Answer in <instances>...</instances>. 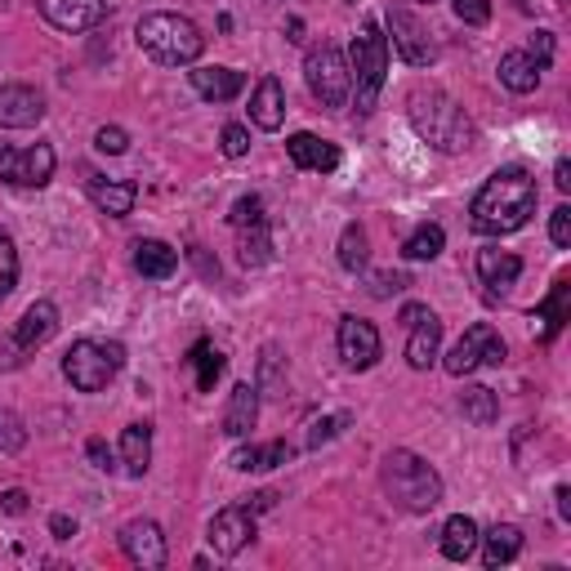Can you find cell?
I'll list each match as a JSON object with an SVG mask.
<instances>
[{
    "mask_svg": "<svg viewBox=\"0 0 571 571\" xmlns=\"http://www.w3.org/2000/svg\"><path fill=\"white\" fill-rule=\"evenodd\" d=\"M536 197H540L536 179L522 165H504L478 187V197L469 206V224L482 237H509L536 215Z\"/></svg>",
    "mask_w": 571,
    "mask_h": 571,
    "instance_id": "1",
    "label": "cell"
},
{
    "mask_svg": "<svg viewBox=\"0 0 571 571\" xmlns=\"http://www.w3.org/2000/svg\"><path fill=\"white\" fill-rule=\"evenodd\" d=\"M407 116H411V130H416L429 147H438V152H447V156L473 147V121H469V112H465L451 94H442V90H411Z\"/></svg>",
    "mask_w": 571,
    "mask_h": 571,
    "instance_id": "2",
    "label": "cell"
},
{
    "mask_svg": "<svg viewBox=\"0 0 571 571\" xmlns=\"http://www.w3.org/2000/svg\"><path fill=\"white\" fill-rule=\"evenodd\" d=\"M134 41H139L143 54H152L165 68H187V63H197L202 50H206L202 28L193 19H183V14H170V10L143 14L139 28H134Z\"/></svg>",
    "mask_w": 571,
    "mask_h": 571,
    "instance_id": "3",
    "label": "cell"
},
{
    "mask_svg": "<svg viewBox=\"0 0 571 571\" xmlns=\"http://www.w3.org/2000/svg\"><path fill=\"white\" fill-rule=\"evenodd\" d=\"M379 482H385V496L407 513H429L442 504V478L416 451H389L379 465Z\"/></svg>",
    "mask_w": 571,
    "mask_h": 571,
    "instance_id": "4",
    "label": "cell"
},
{
    "mask_svg": "<svg viewBox=\"0 0 571 571\" xmlns=\"http://www.w3.org/2000/svg\"><path fill=\"white\" fill-rule=\"evenodd\" d=\"M385 77H389V37L379 32V23H366L348 45V81L357 90V112L375 108Z\"/></svg>",
    "mask_w": 571,
    "mask_h": 571,
    "instance_id": "5",
    "label": "cell"
},
{
    "mask_svg": "<svg viewBox=\"0 0 571 571\" xmlns=\"http://www.w3.org/2000/svg\"><path fill=\"white\" fill-rule=\"evenodd\" d=\"M121 366H125V348H121L116 339H112V344L77 339V344L63 353V375L72 379V389H81V394L108 389Z\"/></svg>",
    "mask_w": 571,
    "mask_h": 571,
    "instance_id": "6",
    "label": "cell"
},
{
    "mask_svg": "<svg viewBox=\"0 0 571 571\" xmlns=\"http://www.w3.org/2000/svg\"><path fill=\"white\" fill-rule=\"evenodd\" d=\"M304 77H308V90H313V99H317L322 108H344V103H348L353 81H348V59L339 54V45L322 41L317 50H308Z\"/></svg>",
    "mask_w": 571,
    "mask_h": 571,
    "instance_id": "7",
    "label": "cell"
},
{
    "mask_svg": "<svg viewBox=\"0 0 571 571\" xmlns=\"http://www.w3.org/2000/svg\"><path fill=\"white\" fill-rule=\"evenodd\" d=\"M504 357H509V348H504V339L496 335V326H487V322H478V326H469L465 335H460V344L447 353V375H456V379H465V375H473L478 366H504Z\"/></svg>",
    "mask_w": 571,
    "mask_h": 571,
    "instance_id": "8",
    "label": "cell"
},
{
    "mask_svg": "<svg viewBox=\"0 0 571 571\" xmlns=\"http://www.w3.org/2000/svg\"><path fill=\"white\" fill-rule=\"evenodd\" d=\"M0 179L10 187H45L54 179V147H0Z\"/></svg>",
    "mask_w": 571,
    "mask_h": 571,
    "instance_id": "9",
    "label": "cell"
},
{
    "mask_svg": "<svg viewBox=\"0 0 571 571\" xmlns=\"http://www.w3.org/2000/svg\"><path fill=\"white\" fill-rule=\"evenodd\" d=\"M206 540H211V549H215L220 558H237V553L255 540V509H251V504H228V509H220V513L211 518V527H206Z\"/></svg>",
    "mask_w": 571,
    "mask_h": 571,
    "instance_id": "10",
    "label": "cell"
},
{
    "mask_svg": "<svg viewBox=\"0 0 571 571\" xmlns=\"http://www.w3.org/2000/svg\"><path fill=\"white\" fill-rule=\"evenodd\" d=\"M121 549H125V558H130L134 567H143V571H161V567H165V558H170V549H165V531H161L152 518H134V522H125V527H121Z\"/></svg>",
    "mask_w": 571,
    "mask_h": 571,
    "instance_id": "11",
    "label": "cell"
},
{
    "mask_svg": "<svg viewBox=\"0 0 571 571\" xmlns=\"http://www.w3.org/2000/svg\"><path fill=\"white\" fill-rule=\"evenodd\" d=\"M389 37H394V50L411 63V68H429L434 59H438V45L429 41V28L416 19V14H407V10H389Z\"/></svg>",
    "mask_w": 571,
    "mask_h": 571,
    "instance_id": "12",
    "label": "cell"
},
{
    "mask_svg": "<svg viewBox=\"0 0 571 571\" xmlns=\"http://www.w3.org/2000/svg\"><path fill=\"white\" fill-rule=\"evenodd\" d=\"M339 357L348 370H370L379 361V330L361 317H339Z\"/></svg>",
    "mask_w": 571,
    "mask_h": 571,
    "instance_id": "13",
    "label": "cell"
},
{
    "mask_svg": "<svg viewBox=\"0 0 571 571\" xmlns=\"http://www.w3.org/2000/svg\"><path fill=\"white\" fill-rule=\"evenodd\" d=\"M41 14L59 32H90L108 19V0H41Z\"/></svg>",
    "mask_w": 571,
    "mask_h": 571,
    "instance_id": "14",
    "label": "cell"
},
{
    "mask_svg": "<svg viewBox=\"0 0 571 571\" xmlns=\"http://www.w3.org/2000/svg\"><path fill=\"white\" fill-rule=\"evenodd\" d=\"M41 121H45V99L32 85H0V125L32 130Z\"/></svg>",
    "mask_w": 571,
    "mask_h": 571,
    "instance_id": "15",
    "label": "cell"
},
{
    "mask_svg": "<svg viewBox=\"0 0 571 571\" xmlns=\"http://www.w3.org/2000/svg\"><path fill=\"white\" fill-rule=\"evenodd\" d=\"M54 330H59V308H54L50 299H37V304L23 313V322L14 326L10 344L28 357V353H37L41 344H50V339H54Z\"/></svg>",
    "mask_w": 571,
    "mask_h": 571,
    "instance_id": "16",
    "label": "cell"
},
{
    "mask_svg": "<svg viewBox=\"0 0 571 571\" xmlns=\"http://www.w3.org/2000/svg\"><path fill=\"white\" fill-rule=\"evenodd\" d=\"M286 156L299 170H317V174H330L339 165V147L326 143V139H317V134H308V130H299V134L286 139Z\"/></svg>",
    "mask_w": 571,
    "mask_h": 571,
    "instance_id": "17",
    "label": "cell"
},
{
    "mask_svg": "<svg viewBox=\"0 0 571 571\" xmlns=\"http://www.w3.org/2000/svg\"><path fill=\"white\" fill-rule=\"evenodd\" d=\"M478 277H482V286H491V295H504L522 277V259L513 251L487 246V251H478Z\"/></svg>",
    "mask_w": 571,
    "mask_h": 571,
    "instance_id": "18",
    "label": "cell"
},
{
    "mask_svg": "<svg viewBox=\"0 0 571 571\" xmlns=\"http://www.w3.org/2000/svg\"><path fill=\"white\" fill-rule=\"evenodd\" d=\"M259 420V389L251 385V379H242V385H233L228 394V411H224V434L228 438H246Z\"/></svg>",
    "mask_w": 571,
    "mask_h": 571,
    "instance_id": "19",
    "label": "cell"
},
{
    "mask_svg": "<svg viewBox=\"0 0 571 571\" xmlns=\"http://www.w3.org/2000/svg\"><path fill=\"white\" fill-rule=\"evenodd\" d=\"M187 77H193V90L211 103H233L246 90V77L237 68H193Z\"/></svg>",
    "mask_w": 571,
    "mask_h": 571,
    "instance_id": "20",
    "label": "cell"
},
{
    "mask_svg": "<svg viewBox=\"0 0 571 571\" xmlns=\"http://www.w3.org/2000/svg\"><path fill=\"white\" fill-rule=\"evenodd\" d=\"M251 121L259 130H282V121H286V90H282L277 77H264L255 85V94H251Z\"/></svg>",
    "mask_w": 571,
    "mask_h": 571,
    "instance_id": "21",
    "label": "cell"
},
{
    "mask_svg": "<svg viewBox=\"0 0 571 571\" xmlns=\"http://www.w3.org/2000/svg\"><path fill=\"white\" fill-rule=\"evenodd\" d=\"M90 202L112 215V220H125L139 202V187L134 183H121V179H90Z\"/></svg>",
    "mask_w": 571,
    "mask_h": 571,
    "instance_id": "22",
    "label": "cell"
},
{
    "mask_svg": "<svg viewBox=\"0 0 571 571\" xmlns=\"http://www.w3.org/2000/svg\"><path fill=\"white\" fill-rule=\"evenodd\" d=\"M134 268L143 277H152V282H165L179 268V251L156 242V237H143V242H134Z\"/></svg>",
    "mask_w": 571,
    "mask_h": 571,
    "instance_id": "23",
    "label": "cell"
},
{
    "mask_svg": "<svg viewBox=\"0 0 571 571\" xmlns=\"http://www.w3.org/2000/svg\"><path fill=\"white\" fill-rule=\"evenodd\" d=\"M438 348H442V322L429 313L425 322H416V326H411V339H407V361H411L416 370H429V366L438 361Z\"/></svg>",
    "mask_w": 571,
    "mask_h": 571,
    "instance_id": "24",
    "label": "cell"
},
{
    "mask_svg": "<svg viewBox=\"0 0 571 571\" xmlns=\"http://www.w3.org/2000/svg\"><path fill=\"white\" fill-rule=\"evenodd\" d=\"M482 540V562L496 571V567H509L518 553H522V531L513 527V522H496L487 536H478Z\"/></svg>",
    "mask_w": 571,
    "mask_h": 571,
    "instance_id": "25",
    "label": "cell"
},
{
    "mask_svg": "<svg viewBox=\"0 0 571 571\" xmlns=\"http://www.w3.org/2000/svg\"><path fill=\"white\" fill-rule=\"evenodd\" d=\"M121 465L130 478H143L152 469V425H130L121 434Z\"/></svg>",
    "mask_w": 571,
    "mask_h": 571,
    "instance_id": "26",
    "label": "cell"
},
{
    "mask_svg": "<svg viewBox=\"0 0 571 571\" xmlns=\"http://www.w3.org/2000/svg\"><path fill=\"white\" fill-rule=\"evenodd\" d=\"M473 549H478V522H473L469 513L447 518V527H442V558H451V562H469V558H473Z\"/></svg>",
    "mask_w": 571,
    "mask_h": 571,
    "instance_id": "27",
    "label": "cell"
},
{
    "mask_svg": "<svg viewBox=\"0 0 571 571\" xmlns=\"http://www.w3.org/2000/svg\"><path fill=\"white\" fill-rule=\"evenodd\" d=\"M290 456H295V447H290V442L242 447V451H233V469H242V473H264V469H277V465H286Z\"/></svg>",
    "mask_w": 571,
    "mask_h": 571,
    "instance_id": "28",
    "label": "cell"
},
{
    "mask_svg": "<svg viewBox=\"0 0 571 571\" xmlns=\"http://www.w3.org/2000/svg\"><path fill=\"white\" fill-rule=\"evenodd\" d=\"M500 85L513 90V94H531L540 85V68L527 59V50H509L500 59Z\"/></svg>",
    "mask_w": 571,
    "mask_h": 571,
    "instance_id": "29",
    "label": "cell"
},
{
    "mask_svg": "<svg viewBox=\"0 0 571 571\" xmlns=\"http://www.w3.org/2000/svg\"><path fill=\"white\" fill-rule=\"evenodd\" d=\"M183 361H187V370L197 375V389H202V394H211V389H215V379H220V375H224V366H228V361H224V353H220L215 344H206V339H202V344H193V353H187Z\"/></svg>",
    "mask_w": 571,
    "mask_h": 571,
    "instance_id": "30",
    "label": "cell"
},
{
    "mask_svg": "<svg viewBox=\"0 0 571 571\" xmlns=\"http://www.w3.org/2000/svg\"><path fill=\"white\" fill-rule=\"evenodd\" d=\"M237 233H242L237 255H242L246 268H259V264L273 259V233H268V220H255V224H246V228H237Z\"/></svg>",
    "mask_w": 571,
    "mask_h": 571,
    "instance_id": "31",
    "label": "cell"
},
{
    "mask_svg": "<svg viewBox=\"0 0 571 571\" xmlns=\"http://www.w3.org/2000/svg\"><path fill=\"white\" fill-rule=\"evenodd\" d=\"M460 411H465L478 429H487V425L500 420V398H496L487 385H469V389L460 394Z\"/></svg>",
    "mask_w": 571,
    "mask_h": 571,
    "instance_id": "32",
    "label": "cell"
},
{
    "mask_svg": "<svg viewBox=\"0 0 571 571\" xmlns=\"http://www.w3.org/2000/svg\"><path fill=\"white\" fill-rule=\"evenodd\" d=\"M442 246H447V233H442L438 224H420V228L402 242V255H407V259H416V264H429V259H438V255H442Z\"/></svg>",
    "mask_w": 571,
    "mask_h": 571,
    "instance_id": "33",
    "label": "cell"
},
{
    "mask_svg": "<svg viewBox=\"0 0 571 571\" xmlns=\"http://www.w3.org/2000/svg\"><path fill=\"white\" fill-rule=\"evenodd\" d=\"M366 259H370V251H366V228H361V224H344V233H339V268H344V273H361Z\"/></svg>",
    "mask_w": 571,
    "mask_h": 571,
    "instance_id": "34",
    "label": "cell"
},
{
    "mask_svg": "<svg viewBox=\"0 0 571 571\" xmlns=\"http://www.w3.org/2000/svg\"><path fill=\"white\" fill-rule=\"evenodd\" d=\"M277 366H282V348H273V344H268V348H264V357H259V385H255V389H259V394H268V398H282V389H286V379H282V370H277Z\"/></svg>",
    "mask_w": 571,
    "mask_h": 571,
    "instance_id": "35",
    "label": "cell"
},
{
    "mask_svg": "<svg viewBox=\"0 0 571 571\" xmlns=\"http://www.w3.org/2000/svg\"><path fill=\"white\" fill-rule=\"evenodd\" d=\"M28 447V429H23V420L10 411V407H0V451L6 456H19Z\"/></svg>",
    "mask_w": 571,
    "mask_h": 571,
    "instance_id": "36",
    "label": "cell"
},
{
    "mask_svg": "<svg viewBox=\"0 0 571 571\" xmlns=\"http://www.w3.org/2000/svg\"><path fill=\"white\" fill-rule=\"evenodd\" d=\"M562 299H567V282L558 277V282H553V295H549V304H540V317H544V339H553V335L562 330V322H567V308H562Z\"/></svg>",
    "mask_w": 571,
    "mask_h": 571,
    "instance_id": "37",
    "label": "cell"
},
{
    "mask_svg": "<svg viewBox=\"0 0 571 571\" xmlns=\"http://www.w3.org/2000/svg\"><path fill=\"white\" fill-rule=\"evenodd\" d=\"M14 286H19V251L6 233H0V299H10Z\"/></svg>",
    "mask_w": 571,
    "mask_h": 571,
    "instance_id": "38",
    "label": "cell"
},
{
    "mask_svg": "<svg viewBox=\"0 0 571 571\" xmlns=\"http://www.w3.org/2000/svg\"><path fill=\"white\" fill-rule=\"evenodd\" d=\"M348 425H353V416H348V411L313 420V425H308V447H322V442H330V438H335V434H344Z\"/></svg>",
    "mask_w": 571,
    "mask_h": 571,
    "instance_id": "39",
    "label": "cell"
},
{
    "mask_svg": "<svg viewBox=\"0 0 571 571\" xmlns=\"http://www.w3.org/2000/svg\"><path fill=\"white\" fill-rule=\"evenodd\" d=\"M451 6H456V19L465 28H482L491 19V0H451Z\"/></svg>",
    "mask_w": 571,
    "mask_h": 571,
    "instance_id": "40",
    "label": "cell"
},
{
    "mask_svg": "<svg viewBox=\"0 0 571 571\" xmlns=\"http://www.w3.org/2000/svg\"><path fill=\"white\" fill-rule=\"evenodd\" d=\"M220 147H224V156H246L251 152V130L246 125H224V134H220Z\"/></svg>",
    "mask_w": 571,
    "mask_h": 571,
    "instance_id": "41",
    "label": "cell"
},
{
    "mask_svg": "<svg viewBox=\"0 0 571 571\" xmlns=\"http://www.w3.org/2000/svg\"><path fill=\"white\" fill-rule=\"evenodd\" d=\"M94 147H99V152H108V156H121V152L130 147V134H125L121 125H103V130L94 134Z\"/></svg>",
    "mask_w": 571,
    "mask_h": 571,
    "instance_id": "42",
    "label": "cell"
},
{
    "mask_svg": "<svg viewBox=\"0 0 571 571\" xmlns=\"http://www.w3.org/2000/svg\"><path fill=\"white\" fill-rule=\"evenodd\" d=\"M255 220H264V202H259V197L233 202V211H228V224H233V228H246V224H255Z\"/></svg>",
    "mask_w": 571,
    "mask_h": 571,
    "instance_id": "43",
    "label": "cell"
},
{
    "mask_svg": "<svg viewBox=\"0 0 571 571\" xmlns=\"http://www.w3.org/2000/svg\"><path fill=\"white\" fill-rule=\"evenodd\" d=\"M407 286H411L407 273H375V277H370V295H375V299L398 295V290H407Z\"/></svg>",
    "mask_w": 571,
    "mask_h": 571,
    "instance_id": "44",
    "label": "cell"
},
{
    "mask_svg": "<svg viewBox=\"0 0 571 571\" xmlns=\"http://www.w3.org/2000/svg\"><path fill=\"white\" fill-rule=\"evenodd\" d=\"M549 237H553V246H571V206H558L553 211V220H549Z\"/></svg>",
    "mask_w": 571,
    "mask_h": 571,
    "instance_id": "45",
    "label": "cell"
},
{
    "mask_svg": "<svg viewBox=\"0 0 571 571\" xmlns=\"http://www.w3.org/2000/svg\"><path fill=\"white\" fill-rule=\"evenodd\" d=\"M527 59H531V63L544 72V68L553 63V37H549V32H536V37H531V50H527Z\"/></svg>",
    "mask_w": 571,
    "mask_h": 571,
    "instance_id": "46",
    "label": "cell"
},
{
    "mask_svg": "<svg viewBox=\"0 0 571 571\" xmlns=\"http://www.w3.org/2000/svg\"><path fill=\"white\" fill-rule=\"evenodd\" d=\"M85 456L94 460V469L112 473V451H108V442H103V438H90V442H85Z\"/></svg>",
    "mask_w": 571,
    "mask_h": 571,
    "instance_id": "47",
    "label": "cell"
},
{
    "mask_svg": "<svg viewBox=\"0 0 571 571\" xmlns=\"http://www.w3.org/2000/svg\"><path fill=\"white\" fill-rule=\"evenodd\" d=\"M0 509L14 513V518H19V513H28V491H23V487H10L6 496H0Z\"/></svg>",
    "mask_w": 571,
    "mask_h": 571,
    "instance_id": "48",
    "label": "cell"
},
{
    "mask_svg": "<svg viewBox=\"0 0 571 571\" xmlns=\"http://www.w3.org/2000/svg\"><path fill=\"white\" fill-rule=\"evenodd\" d=\"M50 531H54L59 540H72V536H77V522H72L68 513H54V518H50Z\"/></svg>",
    "mask_w": 571,
    "mask_h": 571,
    "instance_id": "49",
    "label": "cell"
},
{
    "mask_svg": "<svg viewBox=\"0 0 571 571\" xmlns=\"http://www.w3.org/2000/svg\"><path fill=\"white\" fill-rule=\"evenodd\" d=\"M429 313H434V308H429V304H407V308H402V326H407V330H411V326H416V322H425V317H429Z\"/></svg>",
    "mask_w": 571,
    "mask_h": 571,
    "instance_id": "50",
    "label": "cell"
},
{
    "mask_svg": "<svg viewBox=\"0 0 571 571\" xmlns=\"http://www.w3.org/2000/svg\"><path fill=\"white\" fill-rule=\"evenodd\" d=\"M553 183H558V193H571V161L553 165Z\"/></svg>",
    "mask_w": 571,
    "mask_h": 571,
    "instance_id": "51",
    "label": "cell"
},
{
    "mask_svg": "<svg viewBox=\"0 0 571 571\" xmlns=\"http://www.w3.org/2000/svg\"><path fill=\"white\" fill-rule=\"evenodd\" d=\"M273 504H277V496H273V491H259V496H251V509H255V513H264V509H273Z\"/></svg>",
    "mask_w": 571,
    "mask_h": 571,
    "instance_id": "52",
    "label": "cell"
},
{
    "mask_svg": "<svg viewBox=\"0 0 571 571\" xmlns=\"http://www.w3.org/2000/svg\"><path fill=\"white\" fill-rule=\"evenodd\" d=\"M567 500H571V491L558 487V513H562V518H571V504H567Z\"/></svg>",
    "mask_w": 571,
    "mask_h": 571,
    "instance_id": "53",
    "label": "cell"
},
{
    "mask_svg": "<svg viewBox=\"0 0 571 571\" xmlns=\"http://www.w3.org/2000/svg\"><path fill=\"white\" fill-rule=\"evenodd\" d=\"M286 32H290V41H304V37H299V32H304V23H299V19H290V23H286Z\"/></svg>",
    "mask_w": 571,
    "mask_h": 571,
    "instance_id": "54",
    "label": "cell"
}]
</instances>
